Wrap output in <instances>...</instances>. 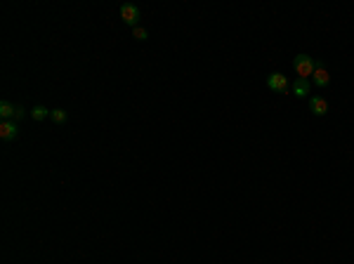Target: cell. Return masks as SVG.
<instances>
[{
  "label": "cell",
  "mask_w": 354,
  "mask_h": 264,
  "mask_svg": "<svg viewBox=\"0 0 354 264\" xmlns=\"http://www.w3.org/2000/svg\"><path fill=\"white\" fill-rule=\"evenodd\" d=\"M293 69H295V73H297V78L309 80V76L314 73V59L309 57V54H297V57L293 59Z\"/></svg>",
  "instance_id": "6da1fadb"
},
{
  "label": "cell",
  "mask_w": 354,
  "mask_h": 264,
  "mask_svg": "<svg viewBox=\"0 0 354 264\" xmlns=\"http://www.w3.org/2000/svg\"><path fill=\"white\" fill-rule=\"evenodd\" d=\"M120 17H123V21H125L128 26L135 29L139 21V7L132 5V2H125V5H120Z\"/></svg>",
  "instance_id": "7a4b0ae2"
},
{
  "label": "cell",
  "mask_w": 354,
  "mask_h": 264,
  "mask_svg": "<svg viewBox=\"0 0 354 264\" xmlns=\"http://www.w3.org/2000/svg\"><path fill=\"white\" fill-rule=\"evenodd\" d=\"M312 83H314L316 88H326V85L331 83V76H328V71L324 69V64H321V61H314V73H312Z\"/></svg>",
  "instance_id": "3957f363"
},
{
  "label": "cell",
  "mask_w": 354,
  "mask_h": 264,
  "mask_svg": "<svg viewBox=\"0 0 354 264\" xmlns=\"http://www.w3.org/2000/svg\"><path fill=\"white\" fill-rule=\"evenodd\" d=\"M267 88L274 90V92H286L288 90V78L284 73H269L267 76Z\"/></svg>",
  "instance_id": "277c9868"
},
{
  "label": "cell",
  "mask_w": 354,
  "mask_h": 264,
  "mask_svg": "<svg viewBox=\"0 0 354 264\" xmlns=\"http://www.w3.org/2000/svg\"><path fill=\"white\" fill-rule=\"evenodd\" d=\"M309 108H312L314 116H326V113H328V104H326V99L319 97V95H312V97H309Z\"/></svg>",
  "instance_id": "5b68a950"
},
{
  "label": "cell",
  "mask_w": 354,
  "mask_h": 264,
  "mask_svg": "<svg viewBox=\"0 0 354 264\" xmlns=\"http://www.w3.org/2000/svg\"><path fill=\"white\" fill-rule=\"evenodd\" d=\"M17 135H19V130H17L14 123H10V120H2V123H0V137L5 139V142L17 139Z\"/></svg>",
  "instance_id": "8992f818"
},
{
  "label": "cell",
  "mask_w": 354,
  "mask_h": 264,
  "mask_svg": "<svg viewBox=\"0 0 354 264\" xmlns=\"http://www.w3.org/2000/svg\"><path fill=\"white\" fill-rule=\"evenodd\" d=\"M309 90H312V83L307 78H297L293 83V95L295 97H307L309 95Z\"/></svg>",
  "instance_id": "52a82bcc"
},
{
  "label": "cell",
  "mask_w": 354,
  "mask_h": 264,
  "mask_svg": "<svg viewBox=\"0 0 354 264\" xmlns=\"http://www.w3.org/2000/svg\"><path fill=\"white\" fill-rule=\"evenodd\" d=\"M14 111H17V106L14 104H10V102H0V116L5 118H14Z\"/></svg>",
  "instance_id": "ba28073f"
},
{
  "label": "cell",
  "mask_w": 354,
  "mask_h": 264,
  "mask_svg": "<svg viewBox=\"0 0 354 264\" xmlns=\"http://www.w3.org/2000/svg\"><path fill=\"white\" fill-rule=\"evenodd\" d=\"M50 118H52L55 123H66L69 113H66L64 108H52V111H50Z\"/></svg>",
  "instance_id": "9c48e42d"
},
{
  "label": "cell",
  "mask_w": 354,
  "mask_h": 264,
  "mask_svg": "<svg viewBox=\"0 0 354 264\" xmlns=\"http://www.w3.org/2000/svg\"><path fill=\"white\" fill-rule=\"evenodd\" d=\"M31 116H33V120H45V118H50V111L45 106H33Z\"/></svg>",
  "instance_id": "30bf717a"
},
{
  "label": "cell",
  "mask_w": 354,
  "mask_h": 264,
  "mask_svg": "<svg viewBox=\"0 0 354 264\" xmlns=\"http://www.w3.org/2000/svg\"><path fill=\"white\" fill-rule=\"evenodd\" d=\"M132 36H135L137 40H147L149 38V31L142 29V26H135V29H132Z\"/></svg>",
  "instance_id": "8fae6325"
},
{
  "label": "cell",
  "mask_w": 354,
  "mask_h": 264,
  "mask_svg": "<svg viewBox=\"0 0 354 264\" xmlns=\"http://www.w3.org/2000/svg\"><path fill=\"white\" fill-rule=\"evenodd\" d=\"M24 116H26V111H24V108H21V106H17V111H14V118L19 120V118H24Z\"/></svg>",
  "instance_id": "7c38bea8"
}]
</instances>
